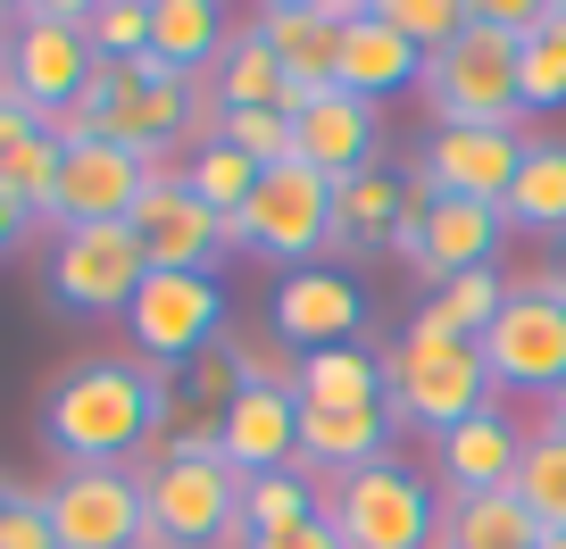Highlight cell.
Returning a JSON list of instances; mask_svg holds the SVG:
<instances>
[{
    "label": "cell",
    "instance_id": "6da1fadb",
    "mask_svg": "<svg viewBox=\"0 0 566 549\" xmlns=\"http://www.w3.org/2000/svg\"><path fill=\"white\" fill-rule=\"evenodd\" d=\"M167 416H176L167 374L117 367V358L59 374L51 408H42V425H51V442H59L67 466H125L142 442H159V458H167Z\"/></svg>",
    "mask_w": 566,
    "mask_h": 549
},
{
    "label": "cell",
    "instance_id": "7a4b0ae2",
    "mask_svg": "<svg viewBox=\"0 0 566 549\" xmlns=\"http://www.w3.org/2000/svg\"><path fill=\"white\" fill-rule=\"evenodd\" d=\"M384 408L408 416V425H467L475 408H492V374H483V350L475 341H450L433 325L408 317V334L384 350Z\"/></svg>",
    "mask_w": 566,
    "mask_h": 549
},
{
    "label": "cell",
    "instance_id": "3957f363",
    "mask_svg": "<svg viewBox=\"0 0 566 549\" xmlns=\"http://www.w3.org/2000/svg\"><path fill=\"white\" fill-rule=\"evenodd\" d=\"M325 242H334V176H317V167H301V159L266 167L259 192H250V209L226 217V250H259V258H275L283 275L317 266Z\"/></svg>",
    "mask_w": 566,
    "mask_h": 549
},
{
    "label": "cell",
    "instance_id": "277c9868",
    "mask_svg": "<svg viewBox=\"0 0 566 549\" xmlns=\"http://www.w3.org/2000/svg\"><path fill=\"white\" fill-rule=\"evenodd\" d=\"M317 516L342 532V549H433L442 532V492H424L408 466H367V475L317 483Z\"/></svg>",
    "mask_w": 566,
    "mask_h": 549
},
{
    "label": "cell",
    "instance_id": "5b68a950",
    "mask_svg": "<svg viewBox=\"0 0 566 549\" xmlns=\"http://www.w3.org/2000/svg\"><path fill=\"white\" fill-rule=\"evenodd\" d=\"M92 84V42H84V9L51 0V9H25L0 34V92L25 101L34 117H67Z\"/></svg>",
    "mask_w": 566,
    "mask_h": 549
},
{
    "label": "cell",
    "instance_id": "8992f818",
    "mask_svg": "<svg viewBox=\"0 0 566 549\" xmlns=\"http://www.w3.org/2000/svg\"><path fill=\"white\" fill-rule=\"evenodd\" d=\"M500 242H509V217L500 209H483V200H442V192H424V183H408V209H400V225H391V250L424 275V292L450 284V275L492 266Z\"/></svg>",
    "mask_w": 566,
    "mask_h": 549
},
{
    "label": "cell",
    "instance_id": "52a82bcc",
    "mask_svg": "<svg viewBox=\"0 0 566 549\" xmlns=\"http://www.w3.org/2000/svg\"><path fill=\"white\" fill-rule=\"evenodd\" d=\"M424 92L442 108V125H516L525 117V101H516V42L475 25V9H467V34L424 59Z\"/></svg>",
    "mask_w": 566,
    "mask_h": 549
},
{
    "label": "cell",
    "instance_id": "ba28073f",
    "mask_svg": "<svg viewBox=\"0 0 566 549\" xmlns=\"http://www.w3.org/2000/svg\"><path fill=\"white\" fill-rule=\"evenodd\" d=\"M125 334L150 358V374L192 367V358L226 334V292H217V275H167V266H150L134 308H125Z\"/></svg>",
    "mask_w": 566,
    "mask_h": 549
},
{
    "label": "cell",
    "instance_id": "9c48e42d",
    "mask_svg": "<svg viewBox=\"0 0 566 549\" xmlns=\"http://www.w3.org/2000/svg\"><path fill=\"white\" fill-rule=\"evenodd\" d=\"M150 275L134 225H59L51 242V300L75 317H125Z\"/></svg>",
    "mask_w": 566,
    "mask_h": 549
},
{
    "label": "cell",
    "instance_id": "30bf717a",
    "mask_svg": "<svg viewBox=\"0 0 566 549\" xmlns=\"http://www.w3.org/2000/svg\"><path fill=\"white\" fill-rule=\"evenodd\" d=\"M475 350H483L492 391H533V400H549L558 374H566V300H549V292H509V308L492 317V334H483Z\"/></svg>",
    "mask_w": 566,
    "mask_h": 549
},
{
    "label": "cell",
    "instance_id": "8fae6325",
    "mask_svg": "<svg viewBox=\"0 0 566 549\" xmlns=\"http://www.w3.org/2000/svg\"><path fill=\"white\" fill-rule=\"evenodd\" d=\"M142 499H150V525L184 549H217L226 525L242 516V475L226 458H159L142 475Z\"/></svg>",
    "mask_w": 566,
    "mask_h": 549
},
{
    "label": "cell",
    "instance_id": "7c38bea8",
    "mask_svg": "<svg viewBox=\"0 0 566 549\" xmlns=\"http://www.w3.org/2000/svg\"><path fill=\"white\" fill-rule=\"evenodd\" d=\"M516 167H525V134H516V125H433L417 183H424V192H442V200L509 209Z\"/></svg>",
    "mask_w": 566,
    "mask_h": 549
},
{
    "label": "cell",
    "instance_id": "4fadbf2b",
    "mask_svg": "<svg viewBox=\"0 0 566 549\" xmlns=\"http://www.w3.org/2000/svg\"><path fill=\"white\" fill-rule=\"evenodd\" d=\"M42 499H51L59 549H134L142 516H150L142 475H125V466H67Z\"/></svg>",
    "mask_w": 566,
    "mask_h": 549
},
{
    "label": "cell",
    "instance_id": "5bb4252c",
    "mask_svg": "<svg viewBox=\"0 0 566 549\" xmlns=\"http://www.w3.org/2000/svg\"><path fill=\"white\" fill-rule=\"evenodd\" d=\"M134 242H142V258L150 266H167V275H209L217 258H226V217H209L192 192H184V176H150L142 183V200H134Z\"/></svg>",
    "mask_w": 566,
    "mask_h": 549
},
{
    "label": "cell",
    "instance_id": "9a60e30c",
    "mask_svg": "<svg viewBox=\"0 0 566 549\" xmlns=\"http://www.w3.org/2000/svg\"><path fill=\"white\" fill-rule=\"evenodd\" d=\"M275 334L292 341V350H350L358 334H367V292H358V275H342V266H301V275H283L275 284Z\"/></svg>",
    "mask_w": 566,
    "mask_h": 549
},
{
    "label": "cell",
    "instance_id": "2e32d148",
    "mask_svg": "<svg viewBox=\"0 0 566 549\" xmlns=\"http://www.w3.org/2000/svg\"><path fill=\"white\" fill-rule=\"evenodd\" d=\"M142 183H150V167H142L134 150L84 134V142H67V159H59L51 225H125V217H134V200H142Z\"/></svg>",
    "mask_w": 566,
    "mask_h": 549
},
{
    "label": "cell",
    "instance_id": "e0dca14e",
    "mask_svg": "<svg viewBox=\"0 0 566 549\" xmlns=\"http://www.w3.org/2000/svg\"><path fill=\"white\" fill-rule=\"evenodd\" d=\"M292 159L317 167V176H367L375 167V101L325 84V92H301L292 101Z\"/></svg>",
    "mask_w": 566,
    "mask_h": 549
},
{
    "label": "cell",
    "instance_id": "ac0fdd59",
    "mask_svg": "<svg viewBox=\"0 0 566 549\" xmlns=\"http://www.w3.org/2000/svg\"><path fill=\"white\" fill-rule=\"evenodd\" d=\"M217 442H226V466L233 475H283L301 458V391L292 383H242L233 408L217 416Z\"/></svg>",
    "mask_w": 566,
    "mask_h": 549
},
{
    "label": "cell",
    "instance_id": "d6986e66",
    "mask_svg": "<svg viewBox=\"0 0 566 549\" xmlns=\"http://www.w3.org/2000/svg\"><path fill=\"white\" fill-rule=\"evenodd\" d=\"M342 25H350V0H275V9H259V42L283 59V75H292L301 92L334 84Z\"/></svg>",
    "mask_w": 566,
    "mask_h": 549
},
{
    "label": "cell",
    "instance_id": "ffe728a7",
    "mask_svg": "<svg viewBox=\"0 0 566 549\" xmlns=\"http://www.w3.org/2000/svg\"><path fill=\"white\" fill-rule=\"evenodd\" d=\"M525 442L533 433L516 425V416H500L492 408H475L467 425L442 433V499H467V492H509L516 466H525Z\"/></svg>",
    "mask_w": 566,
    "mask_h": 549
},
{
    "label": "cell",
    "instance_id": "44dd1931",
    "mask_svg": "<svg viewBox=\"0 0 566 549\" xmlns=\"http://www.w3.org/2000/svg\"><path fill=\"white\" fill-rule=\"evenodd\" d=\"M391 450V408H301V475L342 483L384 466Z\"/></svg>",
    "mask_w": 566,
    "mask_h": 549
},
{
    "label": "cell",
    "instance_id": "7402d4cb",
    "mask_svg": "<svg viewBox=\"0 0 566 549\" xmlns=\"http://www.w3.org/2000/svg\"><path fill=\"white\" fill-rule=\"evenodd\" d=\"M424 75V51L408 34H391L375 9H350L342 25V59H334V84L358 92V101H384V92H408Z\"/></svg>",
    "mask_w": 566,
    "mask_h": 549
},
{
    "label": "cell",
    "instance_id": "603a6c76",
    "mask_svg": "<svg viewBox=\"0 0 566 549\" xmlns=\"http://www.w3.org/2000/svg\"><path fill=\"white\" fill-rule=\"evenodd\" d=\"M433 549H542V525L516 492H467V499H442Z\"/></svg>",
    "mask_w": 566,
    "mask_h": 549
},
{
    "label": "cell",
    "instance_id": "cb8c5ba5",
    "mask_svg": "<svg viewBox=\"0 0 566 549\" xmlns=\"http://www.w3.org/2000/svg\"><path fill=\"white\" fill-rule=\"evenodd\" d=\"M209 92H217V108H283V117H292V101H301V84H292V75H283V59L259 42V25L226 34Z\"/></svg>",
    "mask_w": 566,
    "mask_h": 549
},
{
    "label": "cell",
    "instance_id": "d4e9b609",
    "mask_svg": "<svg viewBox=\"0 0 566 549\" xmlns=\"http://www.w3.org/2000/svg\"><path fill=\"white\" fill-rule=\"evenodd\" d=\"M500 217H509V233L566 242V142H525V167H516V192Z\"/></svg>",
    "mask_w": 566,
    "mask_h": 549
},
{
    "label": "cell",
    "instance_id": "484cf974",
    "mask_svg": "<svg viewBox=\"0 0 566 549\" xmlns=\"http://www.w3.org/2000/svg\"><path fill=\"white\" fill-rule=\"evenodd\" d=\"M217 51H226V18H217L209 0H150V59L167 75L217 67Z\"/></svg>",
    "mask_w": 566,
    "mask_h": 549
},
{
    "label": "cell",
    "instance_id": "4316f807",
    "mask_svg": "<svg viewBox=\"0 0 566 549\" xmlns=\"http://www.w3.org/2000/svg\"><path fill=\"white\" fill-rule=\"evenodd\" d=\"M400 209H408V183H400V176H384V167L342 176V183H334V242H358V250L384 242V250H391Z\"/></svg>",
    "mask_w": 566,
    "mask_h": 549
},
{
    "label": "cell",
    "instance_id": "83f0119b",
    "mask_svg": "<svg viewBox=\"0 0 566 549\" xmlns=\"http://www.w3.org/2000/svg\"><path fill=\"white\" fill-rule=\"evenodd\" d=\"M500 308H509V284H500V266H475V275H450V284L424 292L417 325H433V334H450V341H483Z\"/></svg>",
    "mask_w": 566,
    "mask_h": 549
},
{
    "label": "cell",
    "instance_id": "f1b7e54d",
    "mask_svg": "<svg viewBox=\"0 0 566 549\" xmlns=\"http://www.w3.org/2000/svg\"><path fill=\"white\" fill-rule=\"evenodd\" d=\"M301 408H384V358L358 341L301 358Z\"/></svg>",
    "mask_w": 566,
    "mask_h": 549
},
{
    "label": "cell",
    "instance_id": "f546056e",
    "mask_svg": "<svg viewBox=\"0 0 566 549\" xmlns=\"http://www.w3.org/2000/svg\"><path fill=\"white\" fill-rule=\"evenodd\" d=\"M176 176H184V192H192L209 217H242L266 167H259V159H242V150H226V142H192V159H184Z\"/></svg>",
    "mask_w": 566,
    "mask_h": 549
},
{
    "label": "cell",
    "instance_id": "4dcf8cb0",
    "mask_svg": "<svg viewBox=\"0 0 566 549\" xmlns=\"http://www.w3.org/2000/svg\"><path fill=\"white\" fill-rule=\"evenodd\" d=\"M509 492L533 508L542 532H566V442H558V433H533V442H525V466H516Z\"/></svg>",
    "mask_w": 566,
    "mask_h": 549
},
{
    "label": "cell",
    "instance_id": "1f68e13d",
    "mask_svg": "<svg viewBox=\"0 0 566 549\" xmlns=\"http://www.w3.org/2000/svg\"><path fill=\"white\" fill-rule=\"evenodd\" d=\"M308 516H317V483H308L301 466L242 483V525L250 532H292V525H308Z\"/></svg>",
    "mask_w": 566,
    "mask_h": 549
},
{
    "label": "cell",
    "instance_id": "d6a6232c",
    "mask_svg": "<svg viewBox=\"0 0 566 549\" xmlns=\"http://www.w3.org/2000/svg\"><path fill=\"white\" fill-rule=\"evenodd\" d=\"M84 42L101 67H134L150 51V0H92L84 9Z\"/></svg>",
    "mask_w": 566,
    "mask_h": 549
},
{
    "label": "cell",
    "instance_id": "836d02e7",
    "mask_svg": "<svg viewBox=\"0 0 566 549\" xmlns=\"http://www.w3.org/2000/svg\"><path fill=\"white\" fill-rule=\"evenodd\" d=\"M209 142L242 150V159H259V167H283L292 159V117H283V108H217Z\"/></svg>",
    "mask_w": 566,
    "mask_h": 549
},
{
    "label": "cell",
    "instance_id": "e575fe53",
    "mask_svg": "<svg viewBox=\"0 0 566 549\" xmlns=\"http://www.w3.org/2000/svg\"><path fill=\"white\" fill-rule=\"evenodd\" d=\"M375 18L433 59V51H450V42L467 34V0H375Z\"/></svg>",
    "mask_w": 566,
    "mask_h": 549
},
{
    "label": "cell",
    "instance_id": "d590c367",
    "mask_svg": "<svg viewBox=\"0 0 566 549\" xmlns=\"http://www.w3.org/2000/svg\"><path fill=\"white\" fill-rule=\"evenodd\" d=\"M516 101L542 117V108H566V51H558V34H533V42H516Z\"/></svg>",
    "mask_w": 566,
    "mask_h": 549
},
{
    "label": "cell",
    "instance_id": "8d00e7d4",
    "mask_svg": "<svg viewBox=\"0 0 566 549\" xmlns=\"http://www.w3.org/2000/svg\"><path fill=\"white\" fill-rule=\"evenodd\" d=\"M0 549H59L42 492H0Z\"/></svg>",
    "mask_w": 566,
    "mask_h": 549
},
{
    "label": "cell",
    "instance_id": "74e56055",
    "mask_svg": "<svg viewBox=\"0 0 566 549\" xmlns=\"http://www.w3.org/2000/svg\"><path fill=\"white\" fill-rule=\"evenodd\" d=\"M42 125H51V117H34L25 101H9V92H0V167H9V159L25 150V142H34Z\"/></svg>",
    "mask_w": 566,
    "mask_h": 549
},
{
    "label": "cell",
    "instance_id": "f35d334b",
    "mask_svg": "<svg viewBox=\"0 0 566 549\" xmlns=\"http://www.w3.org/2000/svg\"><path fill=\"white\" fill-rule=\"evenodd\" d=\"M250 549H342V532L325 525V516H308V525H292V532H250Z\"/></svg>",
    "mask_w": 566,
    "mask_h": 549
},
{
    "label": "cell",
    "instance_id": "ab89813d",
    "mask_svg": "<svg viewBox=\"0 0 566 549\" xmlns=\"http://www.w3.org/2000/svg\"><path fill=\"white\" fill-rule=\"evenodd\" d=\"M25 225H34V217H25V209H18V200L0 192V258H9V250H18V242H25Z\"/></svg>",
    "mask_w": 566,
    "mask_h": 549
},
{
    "label": "cell",
    "instance_id": "60d3db41",
    "mask_svg": "<svg viewBox=\"0 0 566 549\" xmlns=\"http://www.w3.org/2000/svg\"><path fill=\"white\" fill-rule=\"evenodd\" d=\"M542 433H558V442H566V374H558V391L542 400Z\"/></svg>",
    "mask_w": 566,
    "mask_h": 549
},
{
    "label": "cell",
    "instance_id": "b9f144b4",
    "mask_svg": "<svg viewBox=\"0 0 566 549\" xmlns=\"http://www.w3.org/2000/svg\"><path fill=\"white\" fill-rule=\"evenodd\" d=\"M542 292H549V300H566V242L549 250V266H542Z\"/></svg>",
    "mask_w": 566,
    "mask_h": 549
},
{
    "label": "cell",
    "instance_id": "7bdbcfd3",
    "mask_svg": "<svg viewBox=\"0 0 566 549\" xmlns=\"http://www.w3.org/2000/svg\"><path fill=\"white\" fill-rule=\"evenodd\" d=\"M549 34H558V51H566V0H558V9H549Z\"/></svg>",
    "mask_w": 566,
    "mask_h": 549
},
{
    "label": "cell",
    "instance_id": "ee69618b",
    "mask_svg": "<svg viewBox=\"0 0 566 549\" xmlns=\"http://www.w3.org/2000/svg\"><path fill=\"white\" fill-rule=\"evenodd\" d=\"M542 549H566V532H542Z\"/></svg>",
    "mask_w": 566,
    "mask_h": 549
}]
</instances>
